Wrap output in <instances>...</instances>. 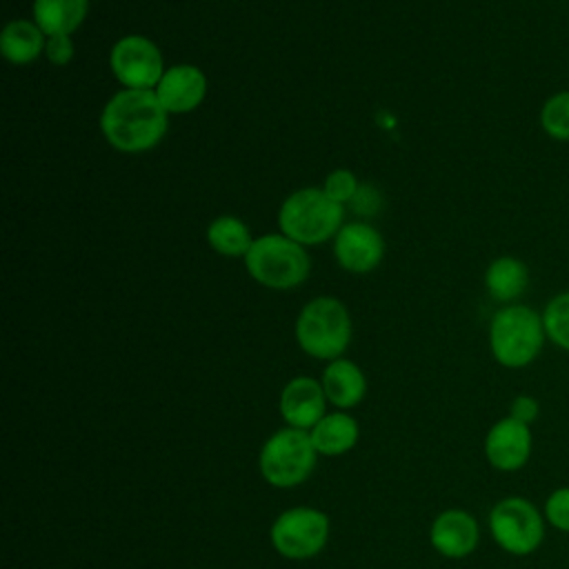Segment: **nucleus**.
I'll return each mask as SVG.
<instances>
[{"instance_id":"nucleus-1","label":"nucleus","mask_w":569,"mask_h":569,"mask_svg":"<svg viewBox=\"0 0 569 569\" xmlns=\"http://www.w3.org/2000/svg\"><path fill=\"white\" fill-rule=\"evenodd\" d=\"M169 127V113L153 89H122L102 109L100 131L124 153L153 149Z\"/></svg>"},{"instance_id":"nucleus-2","label":"nucleus","mask_w":569,"mask_h":569,"mask_svg":"<svg viewBox=\"0 0 569 569\" xmlns=\"http://www.w3.org/2000/svg\"><path fill=\"white\" fill-rule=\"evenodd\" d=\"M345 204L331 200L322 189L293 191L278 211L280 231L298 244H320L342 229Z\"/></svg>"},{"instance_id":"nucleus-3","label":"nucleus","mask_w":569,"mask_h":569,"mask_svg":"<svg viewBox=\"0 0 569 569\" xmlns=\"http://www.w3.org/2000/svg\"><path fill=\"white\" fill-rule=\"evenodd\" d=\"M296 340L300 349L320 360H336L349 347L351 318L347 307L331 296L307 302L296 320Z\"/></svg>"},{"instance_id":"nucleus-4","label":"nucleus","mask_w":569,"mask_h":569,"mask_svg":"<svg viewBox=\"0 0 569 569\" xmlns=\"http://www.w3.org/2000/svg\"><path fill=\"white\" fill-rule=\"evenodd\" d=\"M542 316L527 305L500 309L489 325V347L493 358L509 369L529 365L542 349Z\"/></svg>"},{"instance_id":"nucleus-5","label":"nucleus","mask_w":569,"mask_h":569,"mask_svg":"<svg viewBox=\"0 0 569 569\" xmlns=\"http://www.w3.org/2000/svg\"><path fill=\"white\" fill-rule=\"evenodd\" d=\"M249 276L269 289H291L307 280L309 256L302 244L284 233H267L253 240L244 256Z\"/></svg>"},{"instance_id":"nucleus-6","label":"nucleus","mask_w":569,"mask_h":569,"mask_svg":"<svg viewBox=\"0 0 569 569\" xmlns=\"http://www.w3.org/2000/svg\"><path fill=\"white\" fill-rule=\"evenodd\" d=\"M316 453L311 436L305 429H280L260 449V473L273 487H296L313 471Z\"/></svg>"},{"instance_id":"nucleus-7","label":"nucleus","mask_w":569,"mask_h":569,"mask_svg":"<svg viewBox=\"0 0 569 569\" xmlns=\"http://www.w3.org/2000/svg\"><path fill=\"white\" fill-rule=\"evenodd\" d=\"M489 529L493 540L509 553H531L545 536L542 516L525 498H505L489 513Z\"/></svg>"},{"instance_id":"nucleus-8","label":"nucleus","mask_w":569,"mask_h":569,"mask_svg":"<svg viewBox=\"0 0 569 569\" xmlns=\"http://www.w3.org/2000/svg\"><path fill=\"white\" fill-rule=\"evenodd\" d=\"M329 538V520L311 507H293L282 511L271 527V542L284 558L305 560L322 551Z\"/></svg>"},{"instance_id":"nucleus-9","label":"nucleus","mask_w":569,"mask_h":569,"mask_svg":"<svg viewBox=\"0 0 569 569\" xmlns=\"http://www.w3.org/2000/svg\"><path fill=\"white\" fill-rule=\"evenodd\" d=\"M109 62L124 89H156L167 71L158 44L144 36L120 38L111 49Z\"/></svg>"},{"instance_id":"nucleus-10","label":"nucleus","mask_w":569,"mask_h":569,"mask_svg":"<svg viewBox=\"0 0 569 569\" xmlns=\"http://www.w3.org/2000/svg\"><path fill=\"white\" fill-rule=\"evenodd\" d=\"M333 253L342 269L367 273L376 269L385 256L382 236L365 222H349L333 238Z\"/></svg>"},{"instance_id":"nucleus-11","label":"nucleus","mask_w":569,"mask_h":569,"mask_svg":"<svg viewBox=\"0 0 569 569\" xmlns=\"http://www.w3.org/2000/svg\"><path fill=\"white\" fill-rule=\"evenodd\" d=\"M487 460L500 471L520 469L531 453V431L516 418L498 420L485 438Z\"/></svg>"},{"instance_id":"nucleus-12","label":"nucleus","mask_w":569,"mask_h":569,"mask_svg":"<svg viewBox=\"0 0 569 569\" xmlns=\"http://www.w3.org/2000/svg\"><path fill=\"white\" fill-rule=\"evenodd\" d=\"M153 91L167 113H187L204 100L207 78L193 64H176L164 71Z\"/></svg>"},{"instance_id":"nucleus-13","label":"nucleus","mask_w":569,"mask_h":569,"mask_svg":"<svg viewBox=\"0 0 569 569\" xmlns=\"http://www.w3.org/2000/svg\"><path fill=\"white\" fill-rule=\"evenodd\" d=\"M322 382L300 376L284 385L280 393V413L293 429H313L325 418Z\"/></svg>"},{"instance_id":"nucleus-14","label":"nucleus","mask_w":569,"mask_h":569,"mask_svg":"<svg viewBox=\"0 0 569 569\" xmlns=\"http://www.w3.org/2000/svg\"><path fill=\"white\" fill-rule=\"evenodd\" d=\"M431 545L447 558H465L478 545V522L462 509L442 511L431 525Z\"/></svg>"},{"instance_id":"nucleus-15","label":"nucleus","mask_w":569,"mask_h":569,"mask_svg":"<svg viewBox=\"0 0 569 569\" xmlns=\"http://www.w3.org/2000/svg\"><path fill=\"white\" fill-rule=\"evenodd\" d=\"M322 389L331 405L349 409L362 400L367 391V380L356 362L336 358L322 373Z\"/></svg>"},{"instance_id":"nucleus-16","label":"nucleus","mask_w":569,"mask_h":569,"mask_svg":"<svg viewBox=\"0 0 569 569\" xmlns=\"http://www.w3.org/2000/svg\"><path fill=\"white\" fill-rule=\"evenodd\" d=\"M89 0H33V18L42 33L71 36L87 18Z\"/></svg>"},{"instance_id":"nucleus-17","label":"nucleus","mask_w":569,"mask_h":569,"mask_svg":"<svg viewBox=\"0 0 569 569\" xmlns=\"http://www.w3.org/2000/svg\"><path fill=\"white\" fill-rule=\"evenodd\" d=\"M47 44V36L31 20H11L0 33V51L13 64L33 62Z\"/></svg>"},{"instance_id":"nucleus-18","label":"nucleus","mask_w":569,"mask_h":569,"mask_svg":"<svg viewBox=\"0 0 569 569\" xmlns=\"http://www.w3.org/2000/svg\"><path fill=\"white\" fill-rule=\"evenodd\" d=\"M529 284V269L516 256L496 258L485 271V287L493 300L511 302Z\"/></svg>"},{"instance_id":"nucleus-19","label":"nucleus","mask_w":569,"mask_h":569,"mask_svg":"<svg viewBox=\"0 0 569 569\" xmlns=\"http://www.w3.org/2000/svg\"><path fill=\"white\" fill-rule=\"evenodd\" d=\"M311 442L316 447L318 453L322 456H340V453H347L356 440H358V422L342 413V411H336V413H327L311 431Z\"/></svg>"},{"instance_id":"nucleus-20","label":"nucleus","mask_w":569,"mask_h":569,"mask_svg":"<svg viewBox=\"0 0 569 569\" xmlns=\"http://www.w3.org/2000/svg\"><path fill=\"white\" fill-rule=\"evenodd\" d=\"M207 242L213 251L222 253V256H247L249 247L253 244L251 231L249 227L236 218V216H220L216 220H211V224L207 227Z\"/></svg>"},{"instance_id":"nucleus-21","label":"nucleus","mask_w":569,"mask_h":569,"mask_svg":"<svg viewBox=\"0 0 569 569\" xmlns=\"http://www.w3.org/2000/svg\"><path fill=\"white\" fill-rule=\"evenodd\" d=\"M542 131L560 142H569V89L551 93L540 109Z\"/></svg>"},{"instance_id":"nucleus-22","label":"nucleus","mask_w":569,"mask_h":569,"mask_svg":"<svg viewBox=\"0 0 569 569\" xmlns=\"http://www.w3.org/2000/svg\"><path fill=\"white\" fill-rule=\"evenodd\" d=\"M542 325L547 338L569 351V291L556 293L545 311H542Z\"/></svg>"},{"instance_id":"nucleus-23","label":"nucleus","mask_w":569,"mask_h":569,"mask_svg":"<svg viewBox=\"0 0 569 569\" xmlns=\"http://www.w3.org/2000/svg\"><path fill=\"white\" fill-rule=\"evenodd\" d=\"M358 189H360V184H358L356 176H353L349 169H336V171H331V173L327 176V180H325V187H322V191H325L331 200H336V202H340V204L351 202V198L358 193Z\"/></svg>"},{"instance_id":"nucleus-24","label":"nucleus","mask_w":569,"mask_h":569,"mask_svg":"<svg viewBox=\"0 0 569 569\" xmlns=\"http://www.w3.org/2000/svg\"><path fill=\"white\" fill-rule=\"evenodd\" d=\"M545 516L547 520L562 531H569V487L556 489L545 505Z\"/></svg>"},{"instance_id":"nucleus-25","label":"nucleus","mask_w":569,"mask_h":569,"mask_svg":"<svg viewBox=\"0 0 569 569\" xmlns=\"http://www.w3.org/2000/svg\"><path fill=\"white\" fill-rule=\"evenodd\" d=\"M44 56L53 64H67L73 58V42L71 36H49L44 44Z\"/></svg>"},{"instance_id":"nucleus-26","label":"nucleus","mask_w":569,"mask_h":569,"mask_svg":"<svg viewBox=\"0 0 569 569\" xmlns=\"http://www.w3.org/2000/svg\"><path fill=\"white\" fill-rule=\"evenodd\" d=\"M538 402H536V398H531V396H518L513 402H511V418H516V420H520V422H525V425H529L531 420H536V416H538Z\"/></svg>"},{"instance_id":"nucleus-27","label":"nucleus","mask_w":569,"mask_h":569,"mask_svg":"<svg viewBox=\"0 0 569 569\" xmlns=\"http://www.w3.org/2000/svg\"><path fill=\"white\" fill-rule=\"evenodd\" d=\"M378 202H380L378 193L371 187H367V198H365V187H360L358 193L351 198L353 209L360 211V213H373L378 209Z\"/></svg>"}]
</instances>
